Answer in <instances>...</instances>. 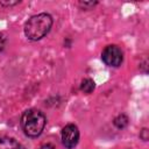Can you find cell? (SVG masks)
Masks as SVG:
<instances>
[{"instance_id": "obj_1", "label": "cell", "mask_w": 149, "mask_h": 149, "mask_svg": "<svg viewBox=\"0 0 149 149\" xmlns=\"http://www.w3.org/2000/svg\"><path fill=\"white\" fill-rule=\"evenodd\" d=\"M52 26V17L47 13L31 16L24 24V34L30 41H38L44 37Z\"/></svg>"}, {"instance_id": "obj_2", "label": "cell", "mask_w": 149, "mask_h": 149, "mask_svg": "<svg viewBox=\"0 0 149 149\" xmlns=\"http://www.w3.org/2000/svg\"><path fill=\"white\" fill-rule=\"evenodd\" d=\"M45 126V116L38 109H27L21 116V127L24 134L29 137L41 135Z\"/></svg>"}, {"instance_id": "obj_3", "label": "cell", "mask_w": 149, "mask_h": 149, "mask_svg": "<svg viewBox=\"0 0 149 149\" xmlns=\"http://www.w3.org/2000/svg\"><path fill=\"white\" fill-rule=\"evenodd\" d=\"M101 58L108 66H119L122 63L123 54L118 45H107L101 54Z\"/></svg>"}, {"instance_id": "obj_4", "label": "cell", "mask_w": 149, "mask_h": 149, "mask_svg": "<svg viewBox=\"0 0 149 149\" xmlns=\"http://www.w3.org/2000/svg\"><path fill=\"white\" fill-rule=\"evenodd\" d=\"M78 141H79V130H78L77 126H74L72 123L66 125L62 129V142H63V144L66 148L71 149V148L77 146Z\"/></svg>"}, {"instance_id": "obj_5", "label": "cell", "mask_w": 149, "mask_h": 149, "mask_svg": "<svg viewBox=\"0 0 149 149\" xmlns=\"http://www.w3.org/2000/svg\"><path fill=\"white\" fill-rule=\"evenodd\" d=\"M0 149H23V147L12 137L0 136Z\"/></svg>"}, {"instance_id": "obj_6", "label": "cell", "mask_w": 149, "mask_h": 149, "mask_svg": "<svg viewBox=\"0 0 149 149\" xmlns=\"http://www.w3.org/2000/svg\"><path fill=\"white\" fill-rule=\"evenodd\" d=\"M94 81L90 78H86L81 81L80 84V90L84 92V93H91L93 90H94Z\"/></svg>"}, {"instance_id": "obj_7", "label": "cell", "mask_w": 149, "mask_h": 149, "mask_svg": "<svg viewBox=\"0 0 149 149\" xmlns=\"http://www.w3.org/2000/svg\"><path fill=\"white\" fill-rule=\"evenodd\" d=\"M113 123L115 125V127L122 129V128H125V127L128 125V118H127L125 114H120V115H118V116L114 119Z\"/></svg>"}, {"instance_id": "obj_8", "label": "cell", "mask_w": 149, "mask_h": 149, "mask_svg": "<svg viewBox=\"0 0 149 149\" xmlns=\"http://www.w3.org/2000/svg\"><path fill=\"white\" fill-rule=\"evenodd\" d=\"M5 44H6V37L2 33H0V51L5 48Z\"/></svg>"}, {"instance_id": "obj_9", "label": "cell", "mask_w": 149, "mask_h": 149, "mask_svg": "<svg viewBox=\"0 0 149 149\" xmlns=\"http://www.w3.org/2000/svg\"><path fill=\"white\" fill-rule=\"evenodd\" d=\"M140 136H141V139H142L143 141H147V140H148V129H147V128L142 129V132H141Z\"/></svg>"}, {"instance_id": "obj_10", "label": "cell", "mask_w": 149, "mask_h": 149, "mask_svg": "<svg viewBox=\"0 0 149 149\" xmlns=\"http://www.w3.org/2000/svg\"><path fill=\"white\" fill-rule=\"evenodd\" d=\"M40 149H55V148H54L51 144H43Z\"/></svg>"}, {"instance_id": "obj_11", "label": "cell", "mask_w": 149, "mask_h": 149, "mask_svg": "<svg viewBox=\"0 0 149 149\" xmlns=\"http://www.w3.org/2000/svg\"><path fill=\"white\" fill-rule=\"evenodd\" d=\"M1 3H2V5H5V6H10V5H16V3H17V1H14V2H10V1H9V2H8V1H7V2H5V1H2Z\"/></svg>"}, {"instance_id": "obj_12", "label": "cell", "mask_w": 149, "mask_h": 149, "mask_svg": "<svg viewBox=\"0 0 149 149\" xmlns=\"http://www.w3.org/2000/svg\"><path fill=\"white\" fill-rule=\"evenodd\" d=\"M80 5H83V6H93V5H95V2H80Z\"/></svg>"}]
</instances>
